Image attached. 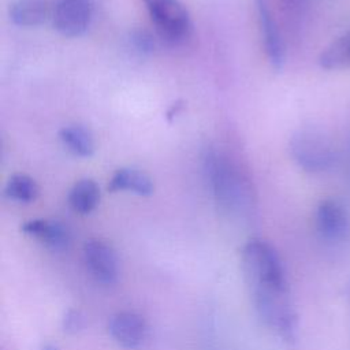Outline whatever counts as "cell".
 Listing matches in <instances>:
<instances>
[{
	"instance_id": "cell-9",
	"label": "cell",
	"mask_w": 350,
	"mask_h": 350,
	"mask_svg": "<svg viewBox=\"0 0 350 350\" xmlns=\"http://www.w3.org/2000/svg\"><path fill=\"white\" fill-rule=\"evenodd\" d=\"M253 4L268 63L275 71H280L284 66L286 52L276 19L273 18L267 0H253Z\"/></svg>"
},
{
	"instance_id": "cell-17",
	"label": "cell",
	"mask_w": 350,
	"mask_h": 350,
	"mask_svg": "<svg viewBox=\"0 0 350 350\" xmlns=\"http://www.w3.org/2000/svg\"><path fill=\"white\" fill-rule=\"evenodd\" d=\"M130 42L138 53L149 55L154 49V40L145 29H135L130 33Z\"/></svg>"
},
{
	"instance_id": "cell-5",
	"label": "cell",
	"mask_w": 350,
	"mask_h": 350,
	"mask_svg": "<svg viewBox=\"0 0 350 350\" xmlns=\"http://www.w3.org/2000/svg\"><path fill=\"white\" fill-rule=\"evenodd\" d=\"M92 16L90 0H57L52 11V25L64 37H78L88 30Z\"/></svg>"
},
{
	"instance_id": "cell-2",
	"label": "cell",
	"mask_w": 350,
	"mask_h": 350,
	"mask_svg": "<svg viewBox=\"0 0 350 350\" xmlns=\"http://www.w3.org/2000/svg\"><path fill=\"white\" fill-rule=\"evenodd\" d=\"M204 168L220 208L237 219H250L254 213L256 197L250 179L241 168L227 154L213 148L204 156Z\"/></svg>"
},
{
	"instance_id": "cell-20",
	"label": "cell",
	"mask_w": 350,
	"mask_h": 350,
	"mask_svg": "<svg viewBox=\"0 0 350 350\" xmlns=\"http://www.w3.org/2000/svg\"><path fill=\"white\" fill-rule=\"evenodd\" d=\"M284 1L288 3V4H291V5H298V4L302 3V0H284Z\"/></svg>"
},
{
	"instance_id": "cell-1",
	"label": "cell",
	"mask_w": 350,
	"mask_h": 350,
	"mask_svg": "<svg viewBox=\"0 0 350 350\" xmlns=\"http://www.w3.org/2000/svg\"><path fill=\"white\" fill-rule=\"evenodd\" d=\"M242 269L254 309L262 323L284 340L293 342L297 336L298 319L279 252L268 241L253 238L242 249Z\"/></svg>"
},
{
	"instance_id": "cell-18",
	"label": "cell",
	"mask_w": 350,
	"mask_h": 350,
	"mask_svg": "<svg viewBox=\"0 0 350 350\" xmlns=\"http://www.w3.org/2000/svg\"><path fill=\"white\" fill-rule=\"evenodd\" d=\"M85 325V319L81 312L70 309L63 317V328L67 332H77Z\"/></svg>"
},
{
	"instance_id": "cell-21",
	"label": "cell",
	"mask_w": 350,
	"mask_h": 350,
	"mask_svg": "<svg viewBox=\"0 0 350 350\" xmlns=\"http://www.w3.org/2000/svg\"><path fill=\"white\" fill-rule=\"evenodd\" d=\"M42 350H59L56 346H53V345H46Z\"/></svg>"
},
{
	"instance_id": "cell-16",
	"label": "cell",
	"mask_w": 350,
	"mask_h": 350,
	"mask_svg": "<svg viewBox=\"0 0 350 350\" xmlns=\"http://www.w3.org/2000/svg\"><path fill=\"white\" fill-rule=\"evenodd\" d=\"M4 194L12 201L21 204H30L37 200L40 194V187L30 175L18 172L11 175L5 182Z\"/></svg>"
},
{
	"instance_id": "cell-19",
	"label": "cell",
	"mask_w": 350,
	"mask_h": 350,
	"mask_svg": "<svg viewBox=\"0 0 350 350\" xmlns=\"http://www.w3.org/2000/svg\"><path fill=\"white\" fill-rule=\"evenodd\" d=\"M183 104L185 103L182 100H178L174 104H171V107L167 109V113H165V118L168 122H172L183 111V108H185Z\"/></svg>"
},
{
	"instance_id": "cell-15",
	"label": "cell",
	"mask_w": 350,
	"mask_h": 350,
	"mask_svg": "<svg viewBox=\"0 0 350 350\" xmlns=\"http://www.w3.org/2000/svg\"><path fill=\"white\" fill-rule=\"evenodd\" d=\"M319 66L328 71L350 70V30L331 41L319 56Z\"/></svg>"
},
{
	"instance_id": "cell-4",
	"label": "cell",
	"mask_w": 350,
	"mask_h": 350,
	"mask_svg": "<svg viewBox=\"0 0 350 350\" xmlns=\"http://www.w3.org/2000/svg\"><path fill=\"white\" fill-rule=\"evenodd\" d=\"M160 37L168 42H183L193 30L187 8L180 0H142Z\"/></svg>"
},
{
	"instance_id": "cell-7",
	"label": "cell",
	"mask_w": 350,
	"mask_h": 350,
	"mask_svg": "<svg viewBox=\"0 0 350 350\" xmlns=\"http://www.w3.org/2000/svg\"><path fill=\"white\" fill-rule=\"evenodd\" d=\"M83 262L94 280L113 284L119 279V260L111 245L101 239H89L83 245Z\"/></svg>"
},
{
	"instance_id": "cell-6",
	"label": "cell",
	"mask_w": 350,
	"mask_h": 350,
	"mask_svg": "<svg viewBox=\"0 0 350 350\" xmlns=\"http://www.w3.org/2000/svg\"><path fill=\"white\" fill-rule=\"evenodd\" d=\"M314 227L321 239L331 243L343 242L350 235V217L339 201L325 198L316 208Z\"/></svg>"
},
{
	"instance_id": "cell-10",
	"label": "cell",
	"mask_w": 350,
	"mask_h": 350,
	"mask_svg": "<svg viewBox=\"0 0 350 350\" xmlns=\"http://www.w3.org/2000/svg\"><path fill=\"white\" fill-rule=\"evenodd\" d=\"M23 234L37 239L44 246L53 252H62L67 249L70 243V232L67 227L51 219H30L21 226Z\"/></svg>"
},
{
	"instance_id": "cell-11",
	"label": "cell",
	"mask_w": 350,
	"mask_h": 350,
	"mask_svg": "<svg viewBox=\"0 0 350 350\" xmlns=\"http://www.w3.org/2000/svg\"><path fill=\"white\" fill-rule=\"evenodd\" d=\"M107 189L111 193L129 191L141 197H148L153 194L154 185L146 172L137 168L123 167L113 172Z\"/></svg>"
},
{
	"instance_id": "cell-12",
	"label": "cell",
	"mask_w": 350,
	"mask_h": 350,
	"mask_svg": "<svg viewBox=\"0 0 350 350\" xmlns=\"http://www.w3.org/2000/svg\"><path fill=\"white\" fill-rule=\"evenodd\" d=\"M10 19L21 27H36L45 22L48 5L45 0H15L8 8Z\"/></svg>"
},
{
	"instance_id": "cell-14",
	"label": "cell",
	"mask_w": 350,
	"mask_h": 350,
	"mask_svg": "<svg viewBox=\"0 0 350 350\" xmlns=\"http://www.w3.org/2000/svg\"><path fill=\"white\" fill-rule=\"evenodd\" d=\"M98 202L100 187L90 178L77 180L68 191V205L77 213L88 215L97 208Z\"/></svg>"
},
{
	"instance_id": "cell-22",
	"label": "cell",
	"mask_w": 350,
	"mask_h": 350,
	"mask_svg": "<svg viewBox=\"0 0 350 350\" xmlns=\"http://www.w3.org/2000/svg\"><path fill=\"white\" fill-rule=\"evenodd\" d=\"M347 298H349V305H350V282L347 284Z\"/></svg>"
},
{
	"instance_id": "cell-3",
	"label": "cell",
	"mask_w": 350,
	"mask_h": 350,
	"mask_svg": "<svg viewBox=\"0 0 350 350\" xmlns=\"http://www.w3.org/2000/svg\"><path fill=\"white\" fill-rule=\"evenodd\" d=\"M288 150L295 164L309 174L325 172L338 160L329 134L317 126L298 129L288 141Z\"/></svg>"
},
{
	"instance_id": "cell-8",
	"label": "cell",
	"mask_w": 350,
	"mask_h": 350,
	"mask_svg": "<svg viewBox=\"0 0 350 350\" xmlns=\"http://www.w3.org/2000/svg\"><path fill=\"white\" fill-rule=\"evenodd\" d=\"M108 332L123 349L138 350L144 347L149 336L146 320L134 310H120L111 316Z\"/></svg>"
},
{
	"instance_id": "cell-13",
	"label": "cell",
	"mask_w": 350,
	"mask_h": 350,
	"mask_svg": "<svg viewBox=\"0 0 350 350\" xmlns=\"http://www.w3.org/2000/svg\"><path fill=\"white\" fill-rule=\"evenodd\" d=\"M59 138L68 152L78 157H90L96 142L90 129L82 124H67L59 130Z\"/></svg>"
}]
</instances>
